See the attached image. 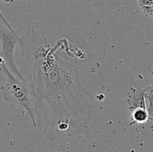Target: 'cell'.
Returning a JSON list of instances; mask_svg holds the SVG:
<instances>
[{
  "label": "cell",
  "instance_id": "cell-1",
  "mask_svg": "<svg viewBox=\"0 0 153 152\" xmlns=\"http://www.w3.org/2000/svg\"><path fill=\"white\" fill-rule=\"evenodd\" d=\"M31 69L37 127L50 140L73 137L92 117L91 95L82 85L77 66L56 55L32 25L20 37Z\"/></svg>",
  "mask_w": 153,
  "mask_h": 152
},
{
  "label": "cell",
  "instance_id": "cell-2",
  "mask_svg": "<svg viewBox=\"0 0 153 152\" xmlns=\"http://www.w3.org/2000/svg\"><path fill=\"white\" fill-rule=\"evenodd\" d=\"M7 78V84L4 86V95L7 98L19 104L29 113L34 127L37 128L35 119V106L34 93L31 83L24 81L16 77L6 66L5 63L1 65V70Z\"/></svg>",
  "mask_w": 153,
  "mask_h": 152
},
{
  "label": "cell",
  "instance_id": "cell-3",
  "mask_svg": "<svg viewBox=\"0 0 153 152\" xmlns=\"http://www.w3.org/2000/svg\"><path fill=\"white\" fill-rule=\"evenodd\" d=\"M0 22V54L7 68L20 80L26 79L19 70L14 59V50L16 44L20 40L17 32L12 28L7 21Z\"/></svg>",
  "mask_w": 153,
  "mask_h": 152
},
{
  "label": "cell",
  "instance_id": "cell-4",
  "mask_svg": "<svg viewBox=\"0 0 153 152\" xmlns=\"http://www.w3.org/2000/svg\"><path fill=\"white\" fill-rule=\"evenodd\" d=\"M146 88L131 87L127 93V106L130 111L137 108L146 109ZM147 110V109H146Z\"/></svg>",
  "mask_w": 153,
  "mask_h": 152
},
{
  "label": "cell",
  "instance_id": "cell-5",
  "mask_svg": "<svg viewBox=\"0 0 153 152\" xmlns=\"http://www.w3.org/2000/svg\"><path fill=\"white\" fill-rule=\"evenodd\" d=\"M150 120L149 113L146 109L137 108L131 111V122L130 126L131 125H137L138 124H143Z\"/></svg>",
  "mask_w": 153,
  "mask_h": 152
},
{
  "label": "cell",
  "instance_id": "cell-6",
  "mask_svg": "<svg viewBox=\"0 0 153 152\" xmlns=\"http://www.w3.org/2000/svg\"><path fill=\"white\" fill-rule=\"evenodd\" d=\"M145 98L147 99L149 102V105L147 106V111L149 113L150 120L153 119V86L152 84L149 85V86L146 87V94H145Z\"/></svg>",
  "mask_w": 153,
  "mask_h": 152
},
{
  "label": "cell",
  "instance_id": "cell-7",
  "mask_svg": "<svg viewBox=\"0 0 153 152\" xmlns=\"http://www.w3.org/2000/svg\"><path fill=\"white\" fill-rule=\"evenodd\" d=\"M140 9L146 16L153 15V0H137Z\"/></svg>",
  "mask_w": 153,
  "mask_h": 152
},
{
  "label": "cell",
  "instance_id": "cell-8",
  "mask_svg": "<svg viewBox=\"0 0 153 152\" xmlns=\"http://www.w3.org/2000/svg\"><path fill=\"white\" fill-rule=\"evenodd\" d=\"M0 51H1V49H0ZM3 63H4V60L2 59V58L1 57V54H0V70H1V65H2Z\"/></svg>",
  "mask_w": 153,
  "mask_h": 152
},
{
  "label": "cell",
  "instance_id": "cell-9",
  "mask_svg": "<svg viewBox=\"0 0 153 152\" xmlns=\"http://www.w3.org/2000/svg\"><path fill=\"white\" fill-rule=\"evenodd\" d=\"M4 2H7V3H13V0H2Z\"/></svg>",
  "mask_w": 153,
  "mask_h": 152
}]
</instances>
